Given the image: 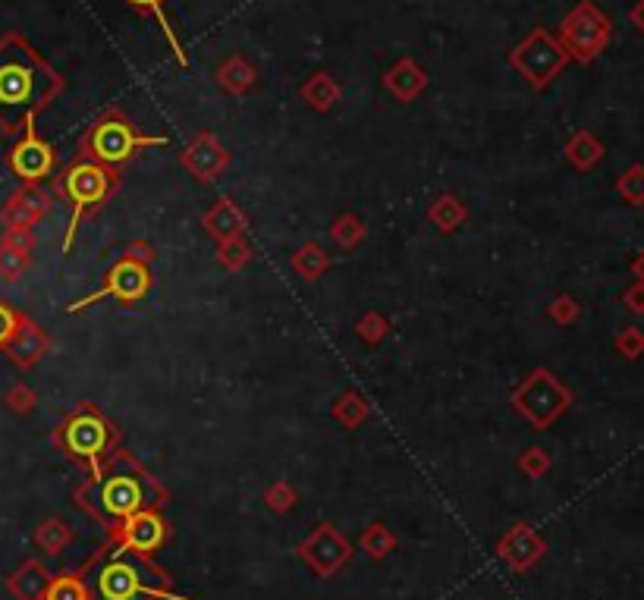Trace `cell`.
<instances>
[{
  "instance_id": "1",
  "label": "cell",
  "mask_w": 644,
  "mask_h": 600,
  "mask_svg": "<svg viewBox=\"0 0 644 600\" xmlns=\"http://www.w3.org/2000/svg\"><path fill=\"white\" fill-rule=\"evenodd\" d=\"M63 92V79L22 35L0 38V129H29L38 110Z\"/></svg>"
},
{
  "instance_id": "2",
  "label": "cell",
  "mask_w": 644,
  "mask_h": 600,
  "mask_svg": "<svg viewBox=\"0 0 644 600\" xmlns=\"http://www.w3.org/2000/svg\"><path fill=\"white\" fill-rule=\"evenodd\" d=\"M164 491L145 472H139L129 459H117L104 475L79 491V503L92 513H104L107 519L126 522L136 513H148V506H158Z\"/></svg>"
},
{
  "instance_id": "3",
  "label": "cell",
  "mask_w": 644,
  "mask_h": 600,
  "mask_svg": "<svg viewBox=\"0 0 644 600\" xmlns=\"http://www.w3.org/2000/svg\"><path fill=\"white\" fill-rule=\"evenodd\" d=\"M88 600H154L167 597L164 575L142 553L120 547L101 563V569L85 582Z\"/></svg>"
},
{
  "instance_id": "4",
  "label": "cell",
  "mask_w": 644,
  "mask_h": 600,
  "mask_svg": "<svg viewBox=\"0 0 644 600\" xmlns=\"http://www.w3.org/2000/svg\"><path fill=\"white\" fill-rule=\"evenodd\" d=\"M114 186H117V176L110 170H104L101 164H95V161H82V164H73L70 170H66L63 189H66V198H70V205H73V217H70V227H66L63 252H70L82 214L88 208L101 205L104 198L114 192Z\"/></svg>"
},
{
  "instance_id": "5",
  "label": "cell",
  "mask_w": 644,
  "mask_h": 600,
  "mask_svg": "<svg viewBox=\"0 0 644 600\" xmlns=\"http://www.w3.org/2000/svg\"><path fill=\"white\" fill-rule=\"evenodd\" d=\"M145 145H164V139L139 136V132L129 126L126 117L107 114L104 120H98L92 126V132H88L85 154L95 164H123V161H129L132 154H136L139 148H145Z\"/></svg>"
},
{
  "instance_id": "6",
  "label": "cell",
  "mask_w": 644,
  "mask_h": 600,
  "mask_svg": "<svg viewBox=\"0 0 644 600\" xmlns=\"http://www.w3.org/2000/svg\"><path fill=\"white\" fill-rule=\"evenodd\" d=\"M613 26L610 19L597 10L591 0L575 7L560 26V44L566 48V54L579 63H591L597 54H601L610 44Z\"/></svg>"
},
{
  "instance_id": "7",
  "label": "cell",
  "mask_w": 644,
  "mask_h": 600,
  "mask_svg": "<svg viewBox=\"0 0 644 600\" xmlns=\"http://www.w3.org/2000/svg\"><path fill=\"white\" fill-rule=\"evenodd\" d=\"M509 60H513V66L531 85L544 88L563 73V66L569 63V54L560 44V38H553L547 29H535L513 51V57H509Z\"/></svg>"
},
{
  "instance_id": "8",
  "label": "cell",
  "mask_w": 644,
  "mask_h": 600,
  "mask_svg": "<svg viewBox=\"0 0 644 600\" xmlns=\"http://www.w3.org/2000/svg\"><path fill=\"white\" fill-rule=\"evenodd\" d=\"M516 406L535 421L538 428H547L550 421L563 415V409L569 406V393L563 390V384H557V377H553L550 371H538L516 393Z\"/></svg>"
},
{
  "instance_id": "9",
  "label": "cell",
  "mask_w": 644,
  "mask_h": 600,
  "mask_svg": "<svg viewBox=\"0 0 644 600\" xmlns=\"http://www.w3.org/2000/svg\"><path fill=\"white\" fill-rule=\"evenodd\" d=\"M63 443H66V450H70L73 456L98 465L101 456L110 450V443H114V431L107 428V421H104L101 415H95V412H79L76 418L66 421Z\"/></svg>"
},
{
  "instance_id": "10",
  "label": "cell",
  "mask_w": 644,
  "mask_h": 600,
  "mask_svg": "<svg viewBox=\"0 0 644 600\" xmlns=\"http://www.w3.org/2000/svg\"><path fill=\"white\" fill-rule=\"evenodd\" d=\"M148 286H151V277H148L145 264L126 258V261L117 264L114 271H110L104 290H98L95 296H85L82 302H76L73 311H76V308H85V305H92V302H98V299H104V296H114V299H120V302H139V299L148 296Z\"/></svg>"
},
{
  "instance_id": "11",
  "label": "cell",
  "mask_w": 644,
  "mask_h": 600,
  "mask_svg": "<svg viewBox=\"0 0 644 600\" xmlns=\"http://www.w3.org/2000/svg\"><path fill=\"white\" fill-rule=\"evenodd\" d=\"M299 553L321 575H333L349 560V544L337 535V531H333V525H321L315 535L299 547Z\"/></svg>"
},
{
  "instance_id": "12",
  "label": "cell",
  "mask_w": 644,
  "mask_h": 600,
  "mask_svg": "<svg viewBox=\"0 0 644 600\" xmlns=\"http://www.w3.org/2000/svg\"><path fill=\"white\" fill-rule=\"evenodd\" d=\"M10 167H13V173L19 176V180L35 183V180H41V176H48L54 170V151H51L48 142H41L32 132V126H29L26 136H22V142L10 154Z\"/></svg>"
},
{
  "instance_id": "13",
  "label": "cell",
  "mask_w": 644,
  "mask_h": 600,
  "mask_svg": "<svg viewBox=\"0 0 644 600\" xmlns=\"http://www.w3.org/2000/svg\"><path fill=\"white\" fill-rule=\"evenodd\" d=\"M164 544V522L154 513H136L126 519L123 528V547H129L132 553H151L154 547Z\"/></svg>"
},
{
  "instance_id": "14",
  "label": "cell",
  "mask_w": 644,
  "mask_h": 600,
  "mask_svg": "<svg viewBox=\"0 0 644 600\" xmlns=\"http://www.w3.org/2000/svg\"><path fill=\"white\" fill-rule=\"evenodd\" d=\"M224 148L214 142V136H202L189 151H186V164L192 173H198L202 180H211V176L224 167Z\"/></svg>"
},
{
  "instance_id": "15",
  "label": "cell",
  "mask_w": 644,
  "mask_h": 600,
  "mask_svg": "<svg viewBox=\"0 0 644 600\" xmlns=\"http://www.w3.org/2000/svg\"><path fill=\"white\" fill-rule=\"evenodd\" d=\"M384 85L390 88V92L399 98V101H412L421 88L428 85V76L418 70V66L412 63V60H403V63H396L393 70L387 73V79H384Z\"/></svg>"
},
{
  "instance_id": "16",
  "label": "cell",
  "mask_w": 644,
  "mask_h": 600,
  "mask_svg": "<svg viewBox=\"0 0 644 600\" xmlns=\"http://www.w3.org/2000/svg\"><path fill=\"white\" fill-rule=\"evenodd\" d=\"M541 550H544V544L531 535V528H525V525H519L513 535H509L503 544H500V553L503 557L513 563V566H528V563H535L538 557H541Z\"/></svg>"
},
{
  "instance_id": "17",
  "label": "cell",
  "mask_w": 644,
  "mask_h": 600,
  "mask_svg": "<svg viewBox=\"0 0 644 600\" xmlns=\"http://www.w3.org/2000/svg\"><path fill=\"white\" fill-rule=\"evenodd\" d=\"M48 585H51L48 572H44V566H38V563H26L10 582V588L19 600H44Z\"/></svg>"
},
{
  "instance_id": "18",
  "label": "cell",
  "mask_w": 644,
  "mask_h": 600,
  "mask_svg": "<svg viewBox=\"0 0 644 600\" xmlns=\"http://www.w3.org/2000/svg\"><path fill=\"white\" fill-rule=\"evenodd\" d=\"M205 227L220 239H233L242 227H246V220H242V214L236 211L230 198H220V202L205 214Z\"/></svg>"
},
{
  "instance_id": "19",
  "label": "cell",
  "mask_w": 644,
  "mask_h": 600,
  "mask_svg": "<svg viewBox=\"0 0 644 600\" xmlns=\"http://www.w3.org/2000/svg\"><path fill=\"white\" fill-rule=\"evenodd\" d=\"M566 154L579 170H591L597 161L604 158V145L597 142L591 132H575V136L569 139V145H566Z\"/></svg>"
},
{
  "instance_id": "20",
  "label": "cell",
  "mask_w": 644,
  "mask_h": 600,
  "mask_svg": "<svg viewBox=\"0 0 644 600\" xmlns=\"http://www.w3.org/2000/svg\"><path fill=\"white\" fill-rule=\"evenodd\" d=\"M217 79H220V85H227L233 95H242L246 88L255 85V70L242 57H230L224 66H220Z\"/></svg>"
},
{
  "instance_id": "21",
  "label": "cell",
  "mask_w": 644,
  "mask_h": 600,
  "mask_svg": "<svg viewBox=\"0 0 644 600\" xmlns=\"http://www.w3.org/2000/svg\"><path fill=\"white\" fill-rule=\"evenodd\" d=\"M302 95L315 110H327L333 101H337V85H333V79L327 73H318V76H312L305 82Z\"/></svg>"
},
{
  "instance_id": "22",
  "label": "cell",
  "mask_w": 644,
  "mask_h": 600,
  "mask_svg": "<svg viewBox=\"0 0 644 600\" xmlns=\"http://www.w3.org/2000/svg\"><path fill=\"white\" fill-rule=\"evenodd\" d=\"M132 7L136 10H148V13H154L158 16V26L164 29V35L170 38V51H173V57L180 60V66H186V51H183V44H180V38H176V32H173V26H170V19L164 16V0H129Z\"/></svg>"
},
{
  "instance_id": "23",
  "label": "cell",
  "mask_w": 644,
  "mask_h": 600,
  "mask_svg": "<svg viewBox=\"0 0 644 600\" xmlns=\"http://www.w3.org/2000/svg\"><path fill=\"white\" fill-rule=\"evenodd\" d=\"M41 337H38V330L32 327V324H26V327H19V333L13 337V343H10V352H13V359L16 362H22V365H29L35 355L41 352Z\"/></svg>"
},
{
  "instance_id": "24",
  "label": "cell",
  "mask_w": 644,
  "mask_h": 600,
  "mask_svg": "<svg viewBox=\"0 0 644 600\" xmlns=\"http://www.w3.org/2000/svg\"><path fill=\"white\" fill-rule=\"evenodd\" d=\"M44 600H88V585L79 579V575H57V579L48 585Z\"/></svg>"
},
{
  "instance_id": "25",
  "label": "cell",
  "mask_w": 644,
  "mask_h": 600,
  "mask_svg": "<svg viewBox=\"0 0 644 600\" xmlns=\"http://www.w3.org/2000/svg\"><path fill=\"white\" fill-rule=\"evenodd\" d=\"M616 192L623 195L629 205H644V167L641 164L629 167L623 176H619Z\"/></svg>"
},
{
  "instance_id": "26",
  "label": "cell",
  "mask_w": 644,
  "mask_h": 600,
  "mask_svg": "<svg viewBox=\"0 0 644 600\" xmlns=\"http://www.w3.org/2000/svg\"><path fill=\"white\" fill-rule=\"evenodd\" d=\"M362 547H365L368 557H374V560H384L387 553H390V547H393V538H390V531H387L384 525H374L371 531H365Z\"/></svg>"
},
{
  "instance_id": "27",
  "label": "cell",
  "mask_w": 644,
  "mask_h": 600,
  "mask_svg": "<svg viewBox=\"0 0 644 600\" xmlns=\"http://www.w3.org/2000/svg\"><path fill=\"white\" fill-rule=\"evenodd\" d=\"M66 541H70V531H66L60 522H44L38 528V544L48 550V553H60Z\"/></svg>"
},
{
  "instance_id": "28",
  "label": "cell",
  "mask_w": 644,
  "mask_h": 600,
  "mask_svg": "<svg viewBox=\"0 0 644 600\" xmlns=\"http://www.w3.org/2000/svg\"><path fill=\"white\" fill-rule=\"evenodd\" d=\"M616 349L626 355V359H638L644 352V333L638 327H626L623 333L616 337Z\"/></svg>"
},
{
  "instance_id": "29",
  "label": "cell",
  "mask_w": 644,
  "mask_h": 600,
  "mask_svg": "<svg viewBox=\"0 0 644 600\" xmlns=\"http://www.w3.org/2000/svg\"><path fill=\"white\" fill-rule=\"evenodd\" d=\"M324 264H327V261H324V255H321L315 246H305L302 255L296 258V268H299L305 277H318V274L324 271Z\"/></svg>"
},
{
  "instance_id": "30",
  "label": "cell",
  "mask_w": 644,
  "mask_h": 600,
  "mask_svg": "<svg viewBox=\"0 0 644 600\" xmlns=\"http://www.w3.org/2000/svg\"><path fill=\"white\" fill-rule=\"evenodd\" d=\"M16 333H19V318H16V311H13V308H7L4 302H0V349L10 346Z\"/></svg>"
},
{
  "instance_id": "31",
  "label": "cell",
  "mask_w": 644,
  "mask_h": 600,
  "mask_svg": "<svg viewBox=\"0 0 644 600\" xmlns=\"http://www.w3.org/2000/svg\"><path fill=\"white\" fill-rule=\"evenodd\" d=\"M550 315H553V318H557V321H563V324H566V321H572L575 315H579V305H575L572 299H566V296H563V299H557V302H553V308H550Z\"/></svg>"
},
{
  "instance_id": "32",
  "label": "cell",
  "mask_w": 644,
  "mask_h": 600,
  "mask_svg": "<svg viewBox=\"0 0 644 600\" xmlns=\"http://www.w3.org/2000/svg\"><path fill=\"white\" fill-rule=\"evenodd\" d=\"M623 302H626L629 311H635V315H644V283L635 280V286H629V290H626Z\"/></svg>"
},
{
  "instance_id": "33",
  "label": "cell",
  "mask_w": 644,
  "mask_h": 600,
  "mask_svg": "<svg viewBox=\"0 0 644 600\" xmlns=\"http://www.w3.org/2000/svg\"><path fill=\"white\" fill-rule=\"evenodd\" d=\"M359 236H362V227L355 224L352 217H349V220H340V224H337V239L346 242V246H352V242L359 239Z\"/></svg>"
},
{
  "instance_id": "34",
  "label": "cell",
  "mask_w": 644,
  "mask_h": 600,
  "mask_svg": "<svg viewBox=\"0 0 644 600\" xmlns=\"http://www.w3.org/2000/svg\"><path fill=\"white\" fill-rule=\"evenodd\" d=\"M547 465H550V462H547V456H544L541 450H531V456L525 459V469H528L531 475H541V472L547 469Z\"/></svg>"
},
{
  "instance_id": "35",
  "label": "cell",
  "mask_w": 644,
  "mask_h": 600,
  "mask_svg": "<svg viewBox=\"0 0 644 600\" xmlns=\"http://www.w3.org/2000/svg\"><path fill=\"white\" fill-rule=\"evenodd\" d=\"M290 491H286V487H277V491H268V503L274 506V509H286L290 506Z\"/></svg>"
},
{
  "instance_id": "36",
  "label": "cell",
  "mask_w": 644,
  "mask_h": 600,
  "mask_svg": "<svg viewBox=\"0 0 644 600\" xmlns=\"http://www.w3.org/2000/svg\"><path fill=\"white\" fill-rule=\"evenodd\" d=\"M629 19H632V26H635L638 32H644V0H638V4L632 7Z\"/></svg>"
},
{
  "instance_id": "37",
  "label": "cell",
  "mask_w": 644,
  "mask_h": 600,
  "mask_svg": "<svg viewBox=\"0 0 644 600\" xmlns=\"http://www.w3.org/2000/svg\"><path fill=\"white\" fill-rule=\"evenodd\" d=\"M632 274L638 277V283H644V252L632 261Z\"/></svg>"
}]
</instances>
